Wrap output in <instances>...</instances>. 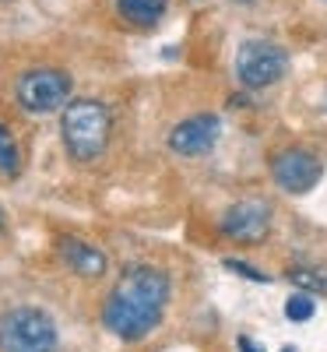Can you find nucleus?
<instances>
[{"instance_id": "nucleus-7", "label": "nucleus", "mask_w": 327, "mask_h": 352, "mask_svg": "<svg viewBox=\"0 0 327 352\" xmlns=\"http://www.w3.org/2000/svg\"><path fill=\"white\" fill-rule=\"evenodd\" d=\"M324 176V162L317 152L310 148H300V144H292V148H282L275 159H271V180L278 184V190L285 194H310Z\"/></svg>"}, {"instance_id": "nucleus-15", "label": "nucleus", "mask_w": 327, "mask_h": 352, "mask_svg": "<svg viewBox=\"0 0 327 352\" xmlns=\"http://www.w3.org/2000/svg\"><path fill=\"white\" fill-rule=\"evenodd\" d=\"M236 345H240V352H264V349H260L250 335H240V342H236Z\"/></svg>"}, {"instance_id": "nucleus-3", "label": "nucleus", "mask_w": 327, "mask_h": 352, "mask_svg": "<svg viewBox=\"0 0 327 352\" xmlns=\"http://www.w3.org/2000/svg\"><path fill=\"white\" fill-rule=\"evenodd\" d=\"M60 331L43 307H11L0 314V352H56Z\"/></svg>"}, {"instance_id": "nucleus-14", "label": "nucleus", "mask_w": 327, "mask_h": 352, "mask_svg": "<svg viewBox=\"0 0 327 352\" xmlns=\"http://www.w3.org/2000/svg\"><path fill=\"white\" fill-rule=\"evenodd\" d=\"M222 264H225V272H236V275H240V278H247V282H257V285H271V275L257 272L253 264H243V261H236V257H225Z\"/></svg>"}, {"instance_id": "nucleus-5", "label": "nucleus", "mask_w": 327, "mask_h": 352, "mask_svg": "<svg viewBox=\"0 0 327 352\" xmlns=\"http://www.w3.org/2000/svg\"><path fill=\"white\" fill-rule=\"evenodd\" d=\"M289 74V53L271 43V39H247L236 50V78L250 92H264V88L278 85Z\"/></svg>"}, {"instance_id": "nucleus-4", "label": "nucleus", "mask_w": 327, "mask_h": 352, "mask_svg": "<svg viewBox=\"0 0 327 352\" xmlns=\"http://www.w3.org/2000/svg\"><path fill=\"white\" fill-rule=\"evenodd\" d=\"M74 92V81L67 71L60 67H28L25 74H18L14 81V99L25 113L32 116H49V113H60L71 102Z\"/></svg>"}, {"instance_id": "nucleus-12", "label": "nucleus", "mask_w": 327, "mask_h": 352, "mask_svg": "<svg viewBox=\"0 0 327 352\" xmlns=\"http://www.w3.org/2000/svg\"><path fill=\"white\" fill-rule=\"evenodd\" d=\"M285 275L295 289L313 292V296H327V268L324 264H295V268H289Z\"/></svg>"}, {"instance_id": "nucleus-9", "label": "nucleus", "mask_w": 327, "mask_h": 352, "mask_svg": "<svg viewBox=\"0 0 327 352\" xmlns=\"http://www.w3.org/2000/svg\"><path fill=\"white\" fill-rule=\"evenodd\" d=\"M56 257L67 264V272H74L78 278H102L109 272V257L102 247L78 240V236H60L56 240Z\"/></svg>"}, {"instance_id": "nucleus-6", "label": "nucleus", "mask_w": 327, "mask_h": 352, "mask_svg": "<svg viewBox=\"0 0 327 352\" xmlns=\"http://www.w3.org/2000/svg\"><path fill=\"white\" fill-rule=\"evenodd\" d=\"M271 222H275V208L264 197H243V201L229 204V208L222 212L218 229H222V236H229L232 243L253 247V243L267 240Z\"/></svg>"}, {"instance_id": "nucleus-16", "label": "nucleus", "mask_w": 327, "mask_h": 352, "mask_svg": "<svg viewBox=\"0 0 327 352\" xmlns=\"http://www.w3.org/2000/svg\"><path fill=\"white\" fill-rule=\"evenodd\" d=\"M232 4H243V8H250V4H260V0H232Z\"/></svg>"}, {"instance_id": "nucleus-11", "label": "nucleus", "mask_w": 327, "mask_h": 352, "mask_svg": "<svg viewBox=\"0 0 327 352\" xmlns=\"http://www.w3.org/2000/svg\"><path fill=\"white\" fill-rule=\"evenodd\" d=\"M21 176V144L14 131L0 120V180H18Z\"/></svg>"}, {"instance_id": "nucleus-17", "label": "nucleus", "mask_w": 327, "mask_h": 352, "mask_svg": "<svg viewBox=\"0 0 327 352\" xmlns=\"http://www.w3.org/2000/svg\"><path fill=\"white\" fill-rule=\"evenodd\" d=\"M4 226H8V215H4V208H0V232H4Z\"/></svg>"}, {"instance_id": "nucleus-18", "label": "nucleus", "mask_w": 327, "mask_h": 352, "mask_svg": "<svg viewBox=\"0 0 327 352\" xmlns=\"http://www.w3.org/2000/svg\"><path fill=\"white\" fill-rule=\"evenodd\" d=\"M282 352H292V349H282Z\"/></svg>"}, {"instance_id": "nucleus-8", "label": "nucleus", "mask_w": 327, "mask_h": 352, "mask_svg": "<svg viewBox=\"0 0 327 352\" xmlns=\"http://www.w3.org/2000/svg\"><path fill=\"white\" fill-rule=\"evenodd\" d=\"M222 138V120L215 113H194L187 120H180L172 131H169V148L183 159H194V155H207L218 144Z\"/></svg>"}, {"instance_id": "nucleus-2", "label": "nucleus", "mask_w": 327, "mask_h": 352, "mask_svg": "<svg viewBox=\"0 0 327 352\" xmlns=\"http://www.w3.org/2000/svg\"><path fill=\"white\" fill-rule=\"evenodd\" d=\"M109 138H113V113L106 102L99 99H71L60 109V141H64V152L88 166V162H99L109 148Z\"/></svg>"}, {"instance_id": "nucleus-10", "label": "nucleus", "mask_w": 327, "mask_h": 352, "mask_svg": "<svg viewBox=\"0 0 327 352\" xmlns=\"http://www.w3.org/2000/svg\"><path fill=\"white\" fill-rule=\"evenodd\" d=\"M116 11L134 28H155L169 11V0H116Z\"/></svg>"}, {"instance_id": "nucleus-1", "label": "nucleus", "mask_w": 327, "mask_h": 352, "mask_svg": "<svg viewBox=\"0 0 327 352\" xmlns=\"http://www.w3.org/2000/svg\"><path fill=\"white\" fill-rule=\"evenodd\" d=\"M172 300V278L159 264H127L102 300V328L120 342H144Z\"/></svg>"}, {"instance_id": "nucleus-13", "label": "nucleus", "mask_w": 327, "mask_h": 352, "mask_svg": "<svg viewBox=\"0 0 327 352\" xmlns=\"http://www.w3.org/2000/svg\"><path fill=\"white\" fill-rule=\"evenodd\" d=\"M317 314V303H313V292H292V296L285 300V317L292 320V324H303V320H310Z\"/></svg>"}]
</instances>
